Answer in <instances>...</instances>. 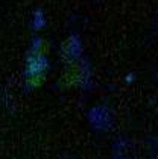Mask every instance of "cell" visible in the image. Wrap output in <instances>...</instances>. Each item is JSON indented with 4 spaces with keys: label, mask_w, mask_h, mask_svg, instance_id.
I'll return each instance as SVG.
<instances>
[{
    "label": "cell",
    "mask_w": 158,
    "mask_h": 159,
    "mask_svg": "<svg viewBox=\"0 0 158 159\" xmlns=\"http://www.w3.org/2000/svg\"><path fill=\"white\" fill-rule=\"evenodd\" d=\"M43 47V39L35 38L32 39L31 44V52L27 55L26 59V67H24V77L26 82H34L41 79L44 73H47L49 70V59L44 53H41Z\"/></svg>",
    "instance_id": "obj_1"
},
{
    "label": "cell",
    "mask_w": 158,
    "mask_h": 159,
    "mask_svg": "<svg viewBox=\"0 0 158 159\" xmlns=\"http://www.w3.org/2000/svg\"><path fill=\"white\" fill-rule=\"evenodd\" d=\"M64 53L65 56H69L70 59H78L82 53V44L78 35H73L67 39L65 46H64Z\"/></svg>",
    "instance_id": "obj_2"
},
{
    "label": "cell",
    "mask_w": 158,
    "mask_h": 159,
    "mask_svg": "<svg viewBox=\"0 0 158 159\" xmlns=\"http://www.w3.org/2000/svg\"><path fill=\"white\" fill-rule=\"evenodd\" d=\"M31 26L34 30H41L44 26H46V14L41 8H36L34 14H32V21H31Z\"/></svg>",
    "instance_id": "obj_3"
}]
</instances>
